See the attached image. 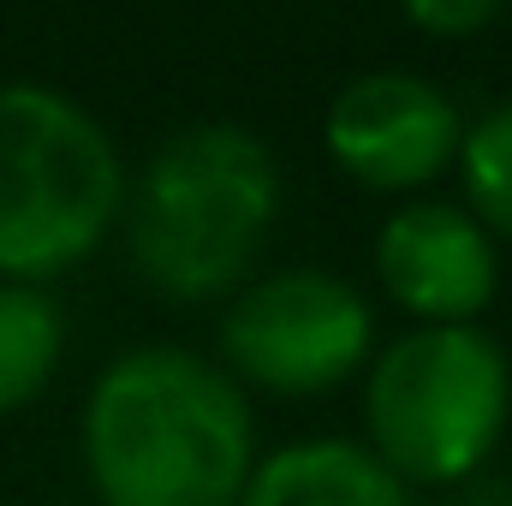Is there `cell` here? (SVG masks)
<instances>
[{"label": "cell", "mask_w": 512, "mask_h": 506, "mask_svg": "<svg viewBox=\"0 0 512 506\" xmlns=\"http://www.w3.org/2000/svg\"><path fill=\"white\" fill-rule=\"evenodd\" d=\"M84 471L102 506H239L256 465L251 393L191 346H131L84 399Z\"/></svg>", "instance_id": "6da1fadb"}, {"label": "cell", "mask_w": 512, "mask_h": 506, "mask_svg": "<svg viewBox=\"0 0 512 506\" xmlns=\"http://www.w3.org/2000/svg\"><path fill=\"white\" fill-rule=\"evenodd\" d=\"M280 161L251 126L203 120L173 131L126 185V251L167 304H227L280 221Z\"/></svg>", "instance_id": "7a4b0ae2"}, {"label": "cell", "mask_w": 512, "mask_h": 506, "mask_svg": "<svg viewBox=\"0 0 512 506\" xmlns=\"http://www.w3.org/2000/svg\"><path fill=\"white\" fill-rule=\"evenodd\" d=\"M126 161L108 126L48 84H0V280H60L126 209Z\"/></svg>", "instance_id": "3957f363"}, {"label": "cell", "mask_w": 512, "mask_h": 506, "mask_svg": "<svg viewBox=\"0 0 512 506\" xmlns=\"http://www.w3.org/2000/svg\"><path fill=\"white\" fill-rule=\"evenodd\" d=\"M512 364L477 322H411L364 370V441L411 489L471 483L507 441Z\"/></svg>", "instance_id": "277c9868"}, {"label": "cell", "mask_w": 512, "mask_h": 506, "mask_svg": "<svg viewBox=\"0 0 512 506\" xmlns=\"http://www.w3.org/2000/svg\"><path fill=\"white\" fill-rule=\"evenodd\" d=\"M221 364L245 393L274 399H316L334 393L376 358V304L346 274L292 262L251 274L215 328Z\"/></svg>", "instance_id": "5b68a950"}, {"label": "cell", "mask_w": 512, "mask_h": 506, "mask_svg": "<svg viewBox=\"0 0 512 506\" xmlns=\"http://www.w3.org/2000/svg\"><path fill=\"white\" fill-rule=\"evenodd\" d=\"M459 143H465V114L453 108V96L399 66L340 84L322 120L328 161L358 191H376V197L429 191L459 167Z\"/></svg>", "instance_id": "8992f818"}, {"label": "cell", "mask_w": 512, "mask_h": 506, "mask_svg": "<svg viewBox=\"0 0 512 506\" xmlns=\"http://www.w3.org/2000/svg\"><path fill=\"white\" fill-rule=\"evenodd\" d=\"M501 239L447 197H405L376 227V286L411 322H477L501 292Z\"/></svg>", "instance_id": "52a82bcc"}, {"label": "cell", "mask_w": 512, "mask_h": 506, "mask_svg": "<svg viewBox=\"0 0 512 506\" xmlns=\"http://www.w3.org/2000/svg\"><path fill=\"white\" fill-rule=\"evenodd\" d=\"M239 506H417V489L370 441L298 435L256 453Z\"/></svg>", "instance_id": "ba28073f"}, {"label": "cell", "mask_w": 512, "mask_h": 506, "mask_svg": "<svg viewBox=\"0 0 512 506\" xmlns=\"http://www.w3.org/2000/svg\"><path fill=\"white\" fill-rule=\"evenodd\" d=\"M66 358V316L48 286L0 280V417L42 399Z\"/></svg>", "instance_id": "9c48e42d"}, {"label": "cell", "mask_w": 512, "mask_h": 506, "mask_svg": "<svg viewBox=\"0 0 512 506\" xmlns=\"http://www.w3.org/2000/svg\"><path fill=\"white\" fill-rule=\"evenodd\" d=\"M459 191L465 209L512 245V102L483 108L477 120H465V143H459Z\"/></svg>", "instance_id": "30bf717a"}, {"label": "cell", "mask_w": 512, "mask_h": 506, "mask_svg": "<svg viewBox=\"0 0 512 506\" xmlns=\"http://www.w3.org/2000/svg\"><path fill=\"white\" fill-rule=\"evenodd\" d=\"M399 6H405L411 30H423V36H435V42L483 36V30L507 12V0H399Z\"/></svg>", "instance_id": "8fae6325"}, {"label": "cell", "mask_w": 512, "mask_h": 506, "mask_svg": "<svg viewBox=\"0 0 512 506\" xmlns=\"http://www.w3.org/2000/svg\"><path fill=\"white\" fill-rule=\"evenodd\" d=\"M507 12H512V0H507Z\"/></svg>", "instance_id": "7c38bea8"}]
</instances>
